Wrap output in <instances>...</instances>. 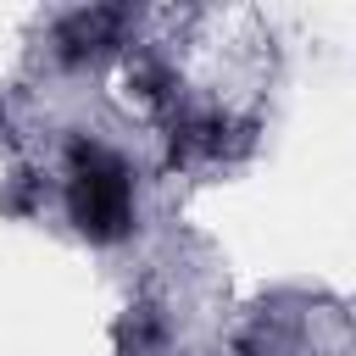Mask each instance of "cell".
<instances>
[{
  "instance_id": "1",
  "label": "cell",
  "mask_w": 356,
  "mask_h": 356,
  "mask_svg": "<svg viewBox=\"0 0 356 356\" xmlns=\"http://www.w3.org/2000/svg\"><path fill=\"white\" fill-rule=\"evenodd\" d=\"M67 206H72V222H78L89 239H100V245L122 239L128 222H134L128 172H122L106 150L72 139V189H67Z\"/></svg>"
}]
</instances>
